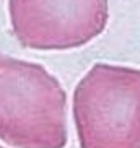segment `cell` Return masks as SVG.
<instances>
[{
  "label": "cell",
  "mask_w": 140,
  "mask_h": 148,
  "mask_svg": "<svg viewBox=\"0 0 140 148\" xmlns=\"http://www.w3.org/2000/svg\"><path fill=\"white\" fill-rule=\"evenodd\" d=\"M0 140L15 148H65L67 93L44 65L0 52Z\"/></svg>",
  "instance_id": "6da1fadb"
},
{
  "label": "cell",
  "mask_w": 140,
  "mask_h": 148,
  "mask_svg": "<svg viewBox=\"0 0 140 148\" xmlns=\"http://www.w3.org/2000/svg\"><path fill=\"white\" fill-rule=\"evenodd\" d=\"M80 148H140V69L98 62L72 96Z\"/></svg>",
  "instance_id": "7a4b0ae2"
},
{
  "label": "cell",
  "mask_w": 140,
  "mask_h": 148,
  "mask_svg": "<svg viewBox=\"0 0 140 148\" xmlns=\"http://www.w3.org/2000/svg\"><path fill=\"white\" fill-rule=\"evenodd\" d=\"M16 41L34 51H69L106 29L109 0H8Z\"/></svg>",
  "instance_id": "3957f363"
},
{
  "label": "cell",
  "mask_w": 140,
  "mask_h": 148,
  "mask_svg": "<svg viewBox=\"0 0 140 148\" xmlns=\"http://www.w3.org/2000/svg\"><path fill=\"white\" fill-rule=\"evenodd\" d=\"M0 148H3V147H0Z\"/></svg>",
  "instance_id": "277c9868"
}]
</instances>
